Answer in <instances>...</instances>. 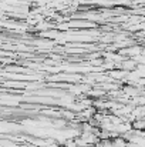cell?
<instances>
[{
  "mask_svg": "<svg viewBox=\"0 0 145 147\" xmlns=\"http://www.w3.org/2000/svg\"><path fill=\"white\" fill-rule=\"evenodd\" d=\"M134 127L138 129V130H144L145 129V120H137L134 123Z\"/></svg>",
  "mask_w": 145,
  "mask_h": 147,
  "instance_id": "cell-1",
  "label": "cell"
}]
</instances>
